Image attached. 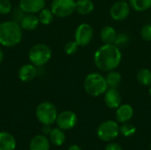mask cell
Masks as SVG:
<instances>
[{
  "instance_id": "1",
  "label": "cell",
  "mask_w": 151,
  "mask_h": 150,
  "mask_svg": "<svg viewBox=\"0 0 151 150\" xmlns=\"http://www.w3.org/2000/svg\"><path fill=\"white\" fill-rule=\"evenodd\" d=\"M122 60L120 48L112 44H103L94 53V64L101 72L116 70Z\"/></svg>"
},
{
  "instance_id": "2",
  "label": "cell",
  "mask_w": 151,
  "mask_h": 150,
  "mask_svg": "<svg viewBox=\"0 0 151 150\" xmlns=\"http://www.w3.org/2000/svg\"><path fill=\"white\" fill-rule=\"evenodd\" d=\"M22 28L19 22L15 20H7L0 22V45L12 48L22 40Z\"/></svg>"
},
{
  "instance_id": "3",
  "label": "cell",
  "mask_w": 151,
  "mask_h": 150,
  "mask_svg": "<svg viewBox=\"0 0 151 150\" xmlns=\"http://www.w3.org/2000/svg\"><path fill=\"white\" fill-rule=\"evenodd\" d=\"M83 87L85 92L93 97H97L104 95L109 88L106 79L100 72H90L88 73L83 82Z\"/></svg>"
},
{
  "instance_id": "4",
  "label": "cell",
  "mask_w": 151,
  "mask_h": 150,
  "mask_svg": "<svg viewBox=\"0 0 151 150\" xmlns=\"http://www.w3.org/2000/svg\"><path fill=\"white\" fill-rule=\"evenodd\" d=\"M52 57L51 49L45 43H36L28 51V59L36 67L46 65Z\"/></svg>"
},
{
  "instance_id": "5",
  "label": "cell",
  "mask_w": 151,
  "mask_h": 150,
  "mask_svg": "<svg viewBox=\"0 0 151 150\" xmlns=\"http://www.w3.org/2000/svg\"><path fill=\"white\" fill-rule=\"evenodd\" d=\"M35 115L41 124L51 126L56 122L58 111L53 103L50 102H42L37 106Z\"/></svg>"
},
{
  "instance_id": "6",
  "label": "cell",
  "mask_w": 151,
  "mask_h": 150,
  "mask_svg": "<svg viewBox=\"0 0 151 150\" xmlns=\"http://www.w3.org/2000/svg\"><path fill=\"white\" fill-rule=\"evenodd\" d=\"M97 136L104 141H111L119 133V126L116 121L107 120L99 125L97 128Z\"/></svg>"
},
{
  "instance_id": "7",
  "label": "cell",
  "mask_w": 151,
  "mask_h": 150,
  "mask_svg": "<svg viewBox=\"0 0 151 150\" xmlns=\"http://www.w3.org/2000/svg\"><path fill=\"white\" fill-rule=\"evenodd\" d=\"M50 9L58 18L69 17L75 11V0H53Z\"/></svg>"
},
{
  "instance_id": "8",
  "label": "cell",
  "mask_w": 151,
  "mask_h": 150,
  "mask_svg": "<svg viewBox=\"0 0 151 150\" xmlns=\"http://www.w3.org/2000/svg\"><path fill=\"white\" fill-rule=\"evenodd\" d=\"M94 36L93 27L88 23L80 24L74 32V41L78 43L80 47L88 46Z\"/></svg>"
},
{
  "instance_id": "9",
  "label": "cell",
  "mask_w": 151,
  "mask_h": 150,
  "mask_svg": "<svg viewBox=\"0 0 151 150\" xmlns=\"http://www.w3.org/2000/svg\"><path fill=\"white\" fill-rule=\"evenodd\" d=\"M131 6L127 1L119 0L115 2L110 8L111 18L115 21H122L130 14Z\"/></svg>"
},
{
  "instance_id": "10",
  "label": "cell",
  "mask_w": 151,
  "mask_h": 150,
  "mask_svg": "<svg viewBox=\"0 0 151 150\" xmlns=\"http://www.w3.org/2000/svg\"><path fill=\"white\" fill-rule=\"evenodd\" d=\"M78 121L77 115L72 111H64L58 114L56 123L58 127L62 130H70L73 128Z\"/></svg>"
},
{
  "instance_id": "11",
  "label": "cell",
  "mask_w": 151,
  "mask_h": 150,
  "mask_svg": "<svg viewBox=\"0 0 151 150\" xmlns=\"http://www.w3.org/2000/svg\"><path fill=\"white\" fill-rule=\"evenodd\" d=\"M45 0H19V7L24 13H39L45 7Z\"/></svg>"
},
{
  "instance_id": "12",
  "label": "cell",
  "mask_w": 151,
  "mask_h": 150,
  "mask_svg": "<svg viewBox=\"0 0 151 150\" xmlns=\"http://www.w3.org/2000/svg\"><path fill=\"white\" fill-rule=\"evenodd\" d=\"M104 95V103L110 109H117L122 102V96L118 88H108Z\"/></svg>"
},
{
  "instance_id": "13",
  "label": "cell",
  "mask_w": 151,
  "mask_h": 150,
  "mask_svg": "<svg viewBox=\"0 0 151 150\" xmlns=\"http://www.w3.org/2000/svg\"><path fill=\"white\" fill-rule=\"evenodd\" d=\"M37 75V68L33 64H25L23 65L18 72L19 79L23 82H29L35 80Z\"/></svg>"
},
{
  "instance_id": "14",
  "label": "cell",
  "mask_w": 151,
  "mask_h": 150,
  "mask_svg": "<svg viewBox=\"0 0 151 150\" xmlns=\"http://www.w3.org/2000/svg\"><path fill=\"white\" fill-rule=\"evenodd\" d=\"M19 25H20L22 30L34 31L39 27L40 20H39L38 16L32 14V13H26L20 19Z\"/></svg>"
},
{
  "instance_id": "15",
  "label": "cell",
  "mask_w": 151,
  "mask_h": 150,
  "mask_svg": "<svg viewBox=\"0 0 151 150\" xmlns=\"http://www.w3.org/2000/svg\"><path fill=\"white\" fill-rule=\"evenodd\" d=\"M115 116L119 123L128 122L134 116V109L129 104H120L116 110Z\"/></svg>"
},
{
  "instance_id": "16",
  "label": "cell",
  "mask_w": 151,
  "mask_h": 150,
  "mask_svg": "<svg viewBox=\"0 0 151 150\" xmlns=\"http://www.w3.org/2000/svg\"><path fill=\"white\" fill-rule=\"evenodd\" d=\"M50 141L45 135L38 134L33 137L29 144L30 150H50Z\"/></svg>"
},
{
  "instance_id": "17",
  "label": "cell",
  "mask_w": 151,
  "mask_h": 150,
  "mask_svg": "<svg viewBox=\"0 0 151 150\" xmlns=\"http://www.w3.org/2000/svg\"><path fill=\"white\" fill-rule=\"evenodd\" d=\"M117 32L111 26H105L100 31V39L104 44H112L115 42Z\"/></svg>"
},
{
  "instance_id": "18",
  "label": "cell",
  "mask_w": 151,
  "mask_h": 150,
  "mask_svg": "<svg viewBox=\"0 0 151 150\" xmlns=\"http://www.w3.org/2000/svg\"><path fill=\"white\" fill-rule=\"evenodd\" d=\"M95 9V4L92 0H76L75 11L81 15H88Z\"/></svg>"
},
{
  "instance_id": "19",
  "label": "cell",
  "mask_w": 151,
  "mask_h": 150,
  "mask_svg": "<svg viewBox=\"0 0 151 150\" xmlns=\"http://www.w3.org/2000/svg\"><path fill=\"white\" fill-rule=\"evenodd\" d=\"M15 148L14 137L7 132H0V150H14Z\"/></svg>"
},
{
  "instance_id": "20",
  "label": "cell",
  "mask_w": 151,
  "mask_h": 150,
  "mask_svg": "<svg viewBox=\"0 0 151 150\" xmlns=\"http://www.w3.org/2000/svg\"><path fill=\"white\" fill-rule=\"evenodd\" d=\"M50 141L55 145V146H62L65 141V134L64 133V130L58 128H52L50 133L49 134Z\"/></svg>"
},
{
  "instance_id": "21",
  "label": "cell",
  "mask_w": 151,
  "mask_h": 150,
  "mask_svg": "<svg viewBox=\"0 0 151 150\" xmlns=\"http://www.w3.org/2000/svg\"><path fill=\"white\" fill-rule=\"evenodd\" d=\"M105 79H106L108 88H118V87L120 85V83L122 81V75L119 72H118L116 70H112V71L107 72Z\"/></svg>"
},
{
  "instance_id": "22",
  "label": "cell",
  "mask_w": 151,
  "mask_h": 150,
  "mask_svg": "<svg viewBox=\"0 0 151 150\" xmlns=\"http://www.w3.org/2000/svg\"><path fill=\"white\" fill-rule=\"evenodd\" d=\"M137 81L144 87H150L151 85V71L149 68H142L136 74Z\"/></svg>"
},
{
  "instance_id": "23",
  "label": "cell",
  "mask_w": 151,
  "mask_h": 150,
  "mask_svg": "<svg viewBox=\"0 0 151 150\" xmlns=\"http://www.w3.org/2000/svg\"><path fill=\"white\" fill-rule=\"evenodd\" d=\"M129 4L135 11L142 12L151 8V0H129Z\"/></svg>"
},
{
  "instance_id": "24",
  "label": "cell",
  "mask_w": 151,
  "mask_h": 150,
  "mask_svg": "<svg viewBox=\"0 0 151 150\" xmlns=\"http://www.w3.org/2000/svg\"><path fill=\"white\" fill-rule=\"evenodd\" d=\"M54 14L51 11L50 8H46L44 7L39 13H38V18L40 20V24H42L44 26L50 25L54 19Z\"/></svg>"
},
{
  "instance_id": "25",
  "label": "cell",
  "mask_w": 151,
  "mask_h": 150,
  "mask_svg": "<svg viewBox=\"0 0 151 150\" xmlns=\"http://www.w3.org/2000/svg\"><path fill=\"white\" fill-rule=\"evenodd\" d=\"M136 132L135 126L128 122L122 123V125L119 126V133H121L125 137H130L134 135Z\"/></svg>"
},
{
  "instance_id": "26",
  "label": "cell",
  "mask_w": 151,
  "mask_h": 150,
  "mask_svg": "<svg viewBox=\"0 0 151 150\" xmlns=\"http://www.w3.org/2000/svg\"><path fill=\"white\" fill-rule=\"evenodd\" d=\"M129 41H130V38H129V35L127 34L119 33V34H117L114 44L116 46H118L119 48H121V47H125L126 45H127Z\"/></svg>"
},
{
  "instance_id": "27",
  "label": "cell",
  "mask_w": 151,
  "mask_h": 150,
  "mask_svg": "<svg viewBox=\"0 0 151 150\" xmlns=\"http://www.w3.org/2000/svg\"><path fill=\"white\" fill-rule=\"evenodd\" d=\"M79 45L75 41H69L65 43V47H64V50L65 52V54L67 55H73L78 51L79 49Z\"/></svg>"
},
{
  "instance_id": "28",
  "label": "cell",
  "mask_w": 151,
  "mask_h": 150,
  "mask_svg": "<svg viewBox=\"0 0 151 150\" xmlns=\"http://www.w3.org/2000/svg\"><path fill=\"white\" fill-rule=\"evenodd\" d=\"M12 11V4L11 0H0V14L7 15Z\"/></svg>"
},
{
  "instance_id": "29",
  "label": "cell",
  "mask_w": 151,
  "mask_h": 150,
  "mask_svg": "<svg viewBox=\"0 0 151 150\" xmlns=\"http://www.w3.org/2000/svg\"><path fill=\"white\" fill-rule=\"evenodd\" d=\"M141 37L146 42H151V24L144 25L141 29Z\"/></svg>"
},
{
  "instance_id": "30",
  "label": "cell",
  "mask_w": 151,
  "mask_h": 150,
  "mask_svg": "<svg viewBox=\"0 0 151 150\" xmlns=\"http://www.w3.org/2000/svg\"><path fill=\"white\" fill-rule=\"evenodd\" d=\"M104 150H123V149L118 143H110L105 147Z\"/></svg>"
},
{
  "instance_id": "31",
  "label": "cell",
  "mask_w": 151,
  "mask_h": 150,
  "mask_svg": "<svg viewBox=\"0 0 151 150\" xmlns=\"http://www.w3.org/2000/svg\"><path fill=\"white\" fill-rule=\"evenodd\" d=\"M52 128H51V126L50 125H43L42 126V133L44 135H49L51 132Z\"/></svg>"
},
{
  "instance_id": "32",
  "label": "cell",
  "mask_w": 151,
  "mask_h": 150,
  "mask_svg": "<svg viewBox=\"0 0 151 150\" xmlns=\"http://www.w3.org/2000/svg\"><path fill=\"white\" fill-rule=\"evenodd\" d=\"M67 150H82L81 149V147H79L78 145H71Z\"/></svg>"
},
{
  "instance_id": "33",
  "label": "cell",
  "mask_w": 151,
  "mask_h": 150,
  "mask_svg": "<svg viewBox=\"0 0 151 150\" xmlns=\"http://www.w3.org/2000/svg\"><path fill=\"white\" fill-rule=\"evenodd\" d=\"M4 53L3 50L0 48V64L3 62V60H4Z\"/></svg>"
},
{
  "instance_id": "34",
  "label": "cell",
  "mask_w": 151,
  "mask_h": 150,
  "mask_svg": "<svg viewBox=\"0 0 151 150\" xmlns=\"http://www.w3.org/2000/svg\"><path fill=\"white\" fill-rule=\"evenodd\" d=\"M149 94H150V96L151 97V85L150 86V89H149Z\"/></svg>"
},
{
  "instance_id": "35",
  "label": "cell",
  "mask_w": 151,
  "mask_h": 150,
  "mask_svg": "<svg viewBox=\"0 0 151 150\" xmlns=\"http://www.w3.org/2000/svg\"><path fill=\"white\" fill-rule=\"evenodd\" d=\"M121 1H127V0H121Z\"/></svg>"
},
{
  "instance_id": "36",
  "label": "cell",
  "mask_w": 151,
  "mask_h": 150,
  "mask_svg": "<svg viewBox=\"0 0 151 150\" xmlns=\"http://www.w3.org/2000/svg\"><path fill=\"white\" fill-rule=\"evenodd\" d=\"M150 149H151V143H150Z\"/></svg>"
}]
</instances>
